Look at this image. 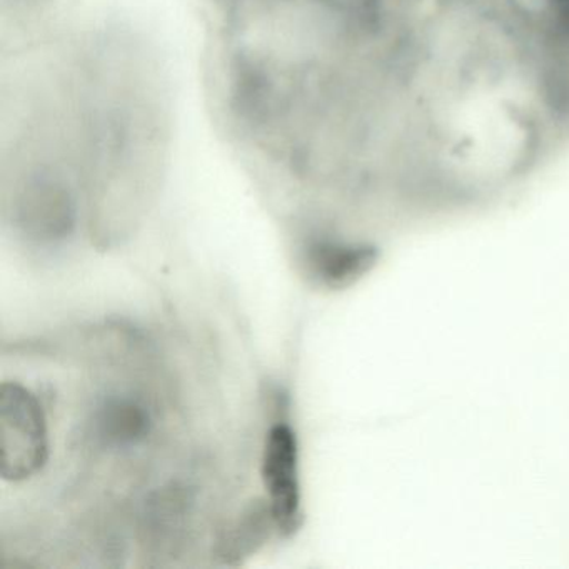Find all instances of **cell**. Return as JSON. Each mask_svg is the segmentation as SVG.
Returning <instances> with one entry per match:
<instances>
[{"instance_id":"6da1fadb","label":"cell","mask_w":569,"mask_h":569,"mask_svg":"<svg viewBox=\"0 0 569 569\" xmlns=\"http://www.w3.org/2000/svg\"><path fill=\"white\" fill-rule=\"evenodd\" d=\"M46 459L44 419L39 405L21 388L2 389V472L26 478Z\"/></svg>"},{"instance_id":"7a4b0ae2","label":"cell","mask_w":569,"mask_h":569,"mask_svg":"<svg viewBox=\"0 0 569 569\" xmlns=\"http://www.w3.org/2000/svg\"><path fill=\"white\" fill-rule=\"evenodd\" d=\"M298 441L288 425H276L266 439L262 479L269 508L279 535L291 536L302 521L301 488L298 478Z\"/></svg>"},{"instance_id":"3957f363","label":"cell","mask_w":569,"mask_h":569,"mask_svg":"<svg viewBox=\"0 0 569 569\" xmlns=\"http://www.w3.org/2000/svg\"><path fill=\"white\" fill-rule=\"evenodd\" d=\"M372 252L362 248L345 246H312L308 252V271L322 286L341 289L351 284L362 272L368 271Z\"/></svg>"},{"instance_id":"277c9868","label":"cell","mask_w":569,"mask_h":569,"mask_svg":"<svg viewBox=\"0 0 569 569\" xmlns=\"http://www.w3.org/2000/svg\"><path fill=\"white\" fill-rule=\"evenodd\" d=\"M271 528H276L271 508L256 502L251 511L232 529L224 542L226 559L248 558L269 538ZM278 531V529H276Z\"/></svg>"},{"instance_id":"5b68a950","label":"cell","mask_w":569,"mask_h":569,"mask_svg":"<svg viewBox=\"0 0 569 569\" xmlns=\"http://www.w3.org/2000/svg\"><path fill=\"white\" fill-rule=\"evenodd\" d=\"M552 4H555L558 18L561 19L566 26H569V0H552Z\"/></svg>"}]
</instances>
